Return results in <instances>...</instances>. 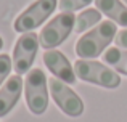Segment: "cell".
<instances>
[{"mask_svg": "<svg viewBox=\"0 0 127 122\" xmlns=\"http://www.w3.org/2000/svg\"><path fill=\"white\" fill-rule=\"evenodd\" d=\"M100 21H101V11H98L96 8H87L76 18L74 31L77 34H82L85 31L93 29L96 24H100Z\"/></svg>", "mask_w": 127, "mask_h": 122, "instance_id": "obj_12", "label": "cell"}, {"mask_svg": "<svg viewBox=\"0 0 127 122\" xmlns=\"http://www.w3.org/2000/svg\"><path fill=\"white\" fill-rule=\"evenodd\" d=\"M11 69H13V61L10 58V55L0 53V87H2L3 82H6Z\"/></svg>", "mask_w": 127, "mask_h": 122, "instance_id": "obj_14", "label": "cell"}, {"mask_svg": "<svg viewBox=\"0 0 127 122\" xmlns=\"http://www.w3.org/2000/svg\"><path fill=\"white\" fill-rule=\"evenodd\" d=\"M39 45V35L35 32H26L16 40L13 48V68L16 74H28L31 71V66L35 60Z\"/></svg>", "mask_w": 127, "mask_h": 122, "instance_id": "obj_7", "label": "cell"}, {"mask_svg": "<svg viewBox=\"0 0 127 122\" xmlns=\"http://www.w3.org/2000/svg\"><path fill=\"white\" fill-rule=\"evenodd\" d=\"M24 90V80L19 74L10 75L6 82L0 87V117H5L18 104L21 93Z\"/></svg>", "mask_w": 127, "mask_h": 122, "instance_id": "obj_9", "label": "cell"}, {"mask_svg": "<svg viewBox=\"0 0 127 122\" xmlns=\"http://www.w3.org/2000/svg\"><path fill=\"white\" fill-rule=\"evenodd\" d=\"M56 6H58V0H35L15 19L13 27L19 34L34 31L47 21V18L52 16Z\"/></svg>", "mask_w": 127, "mask_h": 122, "instance_id": "obj_5", "label": "cell"}, {"mask_svg": "<svg viewBox=\"0 0 127 122\" xmlns=\"http://www.w3.org/2000/svg\"><path fill=\"white\" fill-rule=\"evenodd\" d=\"M124 2H126V3H127V0H124Z\"/></svg>", "mask_w": 127, "mask_h": 122, "instance_id": "obj_17", "label": "cell"}, {"mask_svg": "<svg viewBox=\"0 0 127 122\" xmlns=\"http://www.w3.org/2000/svg\"><path fill=\"white\" fill-rule=\"evenodd\" d=\"M48 90L52 93L53 101L56 103V106L69 117H79L84 113V101L82 98L76 93L72 88L68 87V84H64L60 79H50L48 80Z\"/></svg>", "mask_w": 127, "mask_h": 122, "instance_id": "obj_6", "label": "cell"}, {"mask_svg": "<svg viewBox=\"0 0 127 122\" xmlns=\"http://www.w3.org/2000/svg\"><path fill=\"white\" fill-rule=\"evenodd\" d=\"M114 40H116V45H118V47L127 48V27L122 29L121 32H118V34H116Z\"/></svg>", "mask_w": 127, "mask_h": 122, "instance_id": "obj_15", "label": "cell"}, {"mask_svg": "<svg viewBox=\"0 0 127 122\" xmlns=\"http://www.w3.org/2000/svg\"><path fill=\"white\" fill-rule=\"evenodd\" d=\"M74 71L81 80L100 87L116 88L121 85V75L114 69L95 60H77L74 63Z\"/></svg>", "mask_w": 127, "mask_h": 122, "instance_id": "obj_2", "label": "cell"}, {"mask_svg": "<svg viewBox=\"0 0 127 122\" xmlns=\"http://www.w3.org/2000/svg\"><path fill=\"white\" fill-rule=\"evenodd\" d=\"M24 95L28 108L32 114L42 116L47 111V108H48V87H47V75L42 69L34 68L26 74Z\"/></svg>", "mask_w": 127, "mask_h": 122, "instance_id": "obj_3", "label": "cell"}, {"mask_svg": "<svg viewBox=\"0 0 127 122\" xmlns=\"http://www.w3.org/2000/svg\"><path fill=\"white\" fill-rule=\"evenodd\" d=\"M43 63H45L47 69L55 75L56 79L63 80L64 84H76L77 75H76L74 66L71 64V61L68 60V56L61 53L58 50H47L43 53Z\"/></svg>", "mask_w": 127, "mask_h": 122, "instance_id": "obj_8", "label": "cell"}, {"mask_svg": "<svg viewBox=\"0 0 127 122\" xmlns=\"http://www.w3.org/2000/svg\"><path fill=\"white\" fill-rule=\"evenodd\" d=\"M74 26H76L74 13L61 11L48 24L43 26V29L40 31V34H39L40 47H43L45 50H53L55 47L61 45L74 31Z\"/></svg>", "mask_w": 127, "mask_h": 122, "instance_id": "obj_4", "label": "cell"}, {"mask_svg": "<svg viewBox=\"0 0 127 122\" xmlns=\"http://www.w3.org/2000/svg\"><path fill=\"white\" fill-rule=\"evenodd\" d=\"M93 0H60L58 6L61 11H76V10L85 8L87 5H90Z\"/></svg>", "mask_w": 127, "mask_h": 122, "instance_id": "obj_13", "label": "cell"}, {"mask_svg": "<svg viewBox=\"0 0 127 122\" xmlns=\"http://www.w3.org/2000/svg\"><path fill=\"white\" fill-rule=\"evenodd\" d=\"M96 10L106 15L113 23L127 27V6L121 0H95Z\"/></svg>", "mask_w": 127, "mask_h": 122, "instance_id": "obj_10", "label": "cell"}, {"mask_svg": "<svg viewBox=\"0 0 127 122\" xmlns=\"http://www.w3.org/2000/svg\"><path fill=\"white\" fill-rule=\"evenodd\" d=\"M116 23L103 21L96 24L93 29L85 32L77 42H76V55L81 60H92L106 51V47L114 40L116 37Z\"/></svg>", "mask_w": 127, "mask_h": 122, "instance_id": "obj_1", "label": "cell"}, {"mask_svg": "<svg viewBox=\"0 0 127 122\" xmlns=\"http://www.w3.org/2000/svg\"><path fill=\"white\" fill-rule=\"evenodd\" d=\"M2 48H3V39L0 37V50H2Z\"/></svg>", "mask_w": 127, "mask_h": 122, "instance_id": "obj_16", "label": "cell"}, {"mask_svg": "<svg viewBox=\"0 0 127 122\" xmlns=\"http://www.w3.org/2000/svg\"><path fill=\"white\" fill-rule=\"evenodd\" d=\"M103 61L113 68L116 72L127 75V50H121V48H108L103 53Z\"/></svg>", "mask_w": 127, "mask_h": 122, "instance_id": "obj_11", "label": "cell"}]
</instances>
